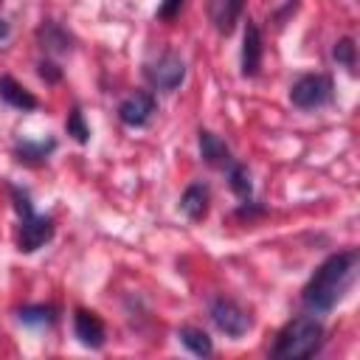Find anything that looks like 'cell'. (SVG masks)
<instances>
[{"mask_svg": "<svg viewBox=\"0 0 360 360\" xmlns=\"http://www.w3.org/2000/svg\"><path fill=\"white\" fill-rule=\"evenodd\" d=\"M354 270H357V253L354 250H343V253L329 256L315 270L309 284L304 287V295H301L304 307L312 312H329L343 298V292L349 290Z\"/></svg>", "mask_w": 360, "mask_h": 360, "instance_id": "6da1fadb", "label": "cell"}, {"mask_svg": "<svg viewBox=\"0 0 360 360\" xmlns=\"http://www.w3.org/2000/svg\"><path fill=\"white\" fill-rule=\"evenodd\" d=\"M321 343H323V323L312 315H298L281 329L273 354L284 360H301V357H312L321 349Z\"/></svg>", "mask_w": 360, "mask_h": 360, "instance_id": "7a4b0ae2", "label": "cell"}, {"mask_svg": "<svg viewBox=\"0 0 360 360\" xmlns=\"http://www.w3.org/2000/svg\"><path fill=\"white\" fill-rule=\"evenodd\" d=\"M332 79L326 73H307L290 87V101L301 110H315L332 101Z\"/></svg>", "mask_w": 360, "mask_h": 360, "instance_id": "3957f363", "label": "cell"}, {"mask_svg": "<svg viewBox=\"0 0 360 360\" xmlns=\"http://www.w3.org/2000/svg\"><path fill=\"white\" fill-rule=\"evenodd\" d=\"M20 217H22V222H20V239H17V245H20L22 253H34L37 248H42L53 236V219L34 214L31 205L22 208Z\"/></svg>", "mask_w": 360, "mask_h": 360, "instance_id": "277c9868", "label": "cell"}, {"mask_svg": "<svg viewBox=\"0 0 360 360\" xmlns=\"http://www.w3.org/2000/svg\"><path fill=\"white\" fill-rule=\"evenodd\" d=\"M211 321L219 332H225L231 338H242L250 329V315L231 298H217L211 304Z\"/></svg>", "mask_w": 360, "mask_h": 360, "instance_id": "5b68a950", "label": "cell"}, {"mask_svg": "<svg viewBox=\"0 0 360 360\" xmlns=\"http://www.w3.org/2000/svg\"><path fill=\"white\" fill-rule=\"evenodd\" d=\"M146 76H149V82H152L155 90L172 93L186 79V62L177 53H163L155 65L146 68Z\"/></svg>", "mask_w": 360, "mask_h": 360, "instance_id": "8992f818", "label": "cell"}, {"mask_svg": "<svg viewBox=\"0 0 360 360\" xmlns=\"http://www.w3.org/2000/svg\"><path fill=\"white\" fill-rule=\"evenodd\" d=\"M155 112V96L152 93H129L121 104H118V118L127 124V127H143Z\"/></svg>", "mask_w": 360, "mask_h": 360, "instance_id": "52a82bcc", "label": "cell"}, {"mask_svg": "<svg viewBox=\"0 0 360 360\" xmlns=\"http://www.w3.org/2000/svg\"><path fill=\"white\" fill-rule=\"evenodd\" d=\"M73 332H76V338L84 343V346H90V349H101L104 346V323H101V318L96 315V312H90V309H76V315H73Z\"/></svg>", "mask_w": 360, "mask_h": 360, "instance_id": "ba28073f", "label": "cell"}, {"mask_svg": "<svg viewBox=\"0 0 360 360\" xmlns=\"http://www.w3.org/2000/svg\"><path fill=\"white\" fill-rule=\"evenodd\" d=\"M262 65V34L259 25L248 20L245 37H242V76H256Z\"/></svg>", "mask_w": 360, "mask_h": 360, "instance_id": "9c48e42d", "label": "cell"}, {"mask_svg": "<svg viewBox=\"0 0 360 360\" xmlns=\"http://www.w3.org/2000/svg\"><path fill=\"white\" fill-rule=\"evenodd\" d=\"M200 155H202V160L208 166H217V169L231 166V149H228V143L219 135L208 132V129H200Z\"/></svg>", "mask_w": 360, "mask_h": 360, "instance_id": "30bf717a", "label": "cell"}, {"mask_svg": "<svg viewBox=\"0 0 360 360\" xmlns=\"http://www.w3.org/2000/svg\"><path fill=\"white\" fill-rule=\"evenodd\" d=\"M0 98L8 104V107H14V110H37V96L31 93V90H25L17 79H11V76H0Z\"/></svg>", "mask_w": 360, "mask_h": 360, "instance_id": "8fae6325", "label": "cell"}, {"mask_svg": "<svg viewBox=\"0 0 360 360\" xmlns=\"http://www.w3.org/2000/svg\"><path fill=\"white\" fill-rule=\"evenodd\" d=\"M208 200H211V194H208V186L205 183H191L186 191H183V197H180V208H183V214L188 217V219H202L205 214H208Z\"/></svg>", "mask_w": 360, "mask_h": 360, "instance_id": "7c38bea8", "label": "cell"}, {"mask_svg": "<svg viewBox=\"0 0 360 360\" xmlns=\"http://www.w3.org/2000/svg\"><path fill=\"white\" fill-rule=\"evenodd\" d=\"M242 6H245V0H211V17L217 22V31L231 34L233 22L242 14Z\"/></svg>", "mask_w": 360, "mask_h": 360, "instance_id": "4fadbf2b", "label": "cell"}, {"mask_svg": "<svg viewBox=\"0 0 360 360\" xmlns=\"http://www.w3.org/2000/svg\"><path fill=\"white\" fill-rule=\"evenodd\" d=\"M177 338H180V343H183L191 354H197V357H208V354L214 352L211 338H208L202 329H197V326H183V329L177 332Z\"/></svg>", "mask_w": 360, "mask_h": 360, "instance_id": "5bb4252c", "label": "cell"}, {"mask_svg": "<svg viewBox=\"0 0 360 360\" xmlns=\"http://www.w3.org/2000/svg\"><path fill=\"white\" fill-rule=\"evenodd\" d=\"M17 318L28 326H51L56 321V309L53 307H45V304H31V307H22L17 312Z\"/></svg>", "mask_w": 360, "mask_h": 360, "instance_id": "9a60e30c", "label": "cell"}, {"mask_svg": "<svg viewBox=\"0 0 360 360\" xmlns=\"http://www.w3.org/2000/svg\"><path fill=\"white\" fill-rule=\"evenodd\" d=\"M228 183H231V191L236 194V197H242V200H248L250 197V174H248V169L242 166V163H231L228 166Z\"/></svg>", "mask_w": 360, "mask_h": 360, "instance_id": "2e32d148", "label": "cell"}, {"mask_svg": "<svg viewBox=\"0 0 360 360\" xmlns=\"http://www.w3.org/2000/svg\"><path fill=\"white\" fill-rule=\"evenodd\" d=\"M39 39H42V48H48V51H59V53L70 51V37L56 25L39 28Z\"/></svg>", "mask_w": 360, "mask_h": 360, "instance_id": "e0dca14e", "label": "cell"}, {"mask_svg": "<svg viewBox=\"0 0 360 360\" xmlns=\"http://www.w3.org/2000/svg\"><path fill=\"white\" fill-rule=\"evenodd\" d=\"M53 141H22V143H17V155H20V160H45L51 152H53Z\"/></svg>", "mask_w": 360, "mask_h": 360, "instance_id": "ac0fdd59", "label": "cell"}, {"mask_svg": "<svg viewBox=\"0 0 360 360\" xmlns=\"http://www.w3.org/2000/svg\"><path fill=\"white\" fill-rule=\"evenodd\" d=\"M65 127H68V135H73L79 143H87V138H90V129H87V124H84V115H82V110H79V107L68 112V121H65Z\"/></svg>", "mask_w": 360, "mask_h": 360, "instance_id": "d6986e66", "label": "cell"}, {"mask_svg": "<svg viewBox=\"0 0 360 360\" xmlns=\"http://www.w3.org/2000/svg\"><path fill=\"white\" fill-rule=\"evenodd\" d=\"M332 53H335V59H338L343 68H349V70L354 68V42H352L349 37H346V39H338Z\"/></svg>", "mask_w": 360, "mask_h": 360, "instance_id": "ffe728a7", "label": "cell"}, {"mask_svg": "<svg viewBox=\"0 0 360 360\" xmlns=\"http://www.w3.org/2000/svg\"><path fill=\"white\" fill-rule=\"evenodd\" d=\"M180 8H183V0H163L160 8H158V17H160V20H172Z\"/></svg>", "mask_w": 360, "mask_h": 360, "instance_id": "44dd1931", "label": "cell"}, {"mask_svg": "<svg viewBox=\"0 0 360 360\" xmlns=\"http://www.w3.org/2000/svg\"><path fill=\"white\" fill-rule=\"evenodd\" d=\"M39 76L48 79V82H56L62 73H59V68H56L53 62H42V65H39Z\"/></svg>", "mask_w": 360, "mask_h": 360, "instance_id": "7402d4cb", "label": "cell"}, {"mask_svg": "<svg viewBox=\"0 0 360 360\" xmlns=\"http://www.w3.org/2000/svg\"><path fill=\"white\" fill-rule=\"evenodd\" d=\"M8 34H11V25H8V22H6L3 17H0V42H3V39H6Z\"/></svg>", "mask_w": 360, "mask_h": 360, "instance_id": "603a6c76", "label": "cell"}]
</instances>
